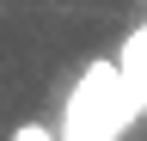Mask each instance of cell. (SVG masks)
Returning a JSON list of instances; mask_svg holds the SVG:
<instances>
[{
    "label": "cell",
    "mask_w": 147,
    "mask_h": 141,
    "mask_svg": "<svg viewBox=\"0 0 147 141\" xmlns=\"http://www.w3.org/2000/svg\"><path fill=\"white\" fill-rule=\"evenodd\" d=\"M6 141H55V129H49V123H18Z\"/></svg>",
    "instance_id": "obj_2"
},
{
    "label": "cell",
    "mask_w": 147,
    "mask_h": 141,
    "mask_svg": "<svg viewBox=\"0 0 147 141\" xmlns=\"http://www.w3.org/2000/svg\"><path fill=\"white\" fill-rule=\"evenodd\" d=\"M135 123H141V104L129 98V86L117 74V55H92L61 98L55 141H123Z\"/></svg>",
    "instance_id": "obj_1"
}]
</instances>
